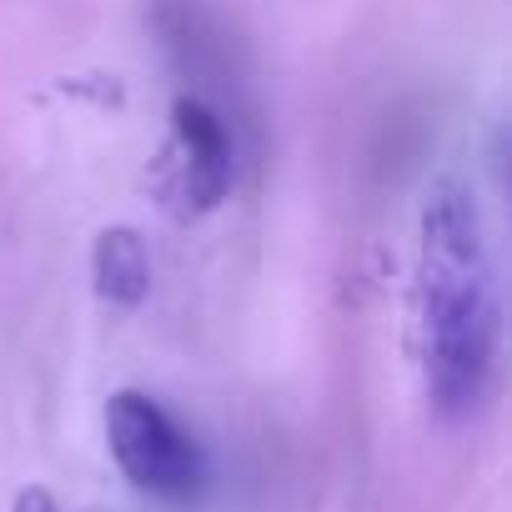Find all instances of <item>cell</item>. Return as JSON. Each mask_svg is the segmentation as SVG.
<instances>
[{
    "instance_id": "1",
    "label": "cell",
    "mask_w": 512,
    "mask_h": 512,
    "mask_svg": "<svg viewBox=\"0 0 512 512\" xmlns=\"http://www.w3.org/2000/svg\"><path fill=\"white\" fill-rule=\"evenodd\" d=\"M417 302H422L427 397L442 417H467L492 382L497 287H492V256L482 241V216L467 186L457 181L432 186L422 211Z\"/></svg>"
},
{
    "instance_id": "5",
    "label": "cell",
    "mask_w": 512,
    "mask_h": 512,
    "mask_svg": "<svg viewBox=\"0 0 512 512\" xmlns=\"http://www.w3.org/2000/svg\"><path fill=\"white\" fill-rule=\"evenodd\" d=\"M16 512H56V502H51L46 487H26V492L16 497Z\"/></svg>"
},
{
    "instance_id": "4",
    "label": "cell",
    "mask_w": 512,
    "mask_h": 512,
    "mask_svg": "<svg viewBox=\"0 0 512 512\" xmlns=\"http://www.w3.org/2000/svg\"><path fill=\"white\" fill-rule=\"evenodd\" d=\"M96 287L101 297L136 307L151 287V262H146V241L131 226H111L96 241Z\"/></svg>"
},
{
    "instance_id": "2",
    "label": "cell",
    "mask_w": 512,
    "mask_h": 512,
    "mask_svg": "<svg viewBox=\"0 0 512 512\" xmlns=\"http://www.w3.org/2000/svg\"><path fill=\"white\" fill-rule=\"evenodd\" d=\"M106 437L121 472L151 497H191L201 487V452L146 392H116L106 407Z\"/></svg>"
},
{
    "instance_id": "3",
    "label": "cell",
    "mask_w": 512,
    "mask_h": 512,
    "mask_svg": "<svg viewBox=\"0 0 512 512\" xmlns=\"http://www.w3.org/2000/svg\"><path fill=\"white\" fill-rule=\"evenodd\" d=\"M171 121H176V146H181V196H186V206L206 211V206L221 201V191H226V181H231V141H226V126H221V116H216L206 101H196V96H181L176 111H171Z\"/></svg>"
}]
</instances>
